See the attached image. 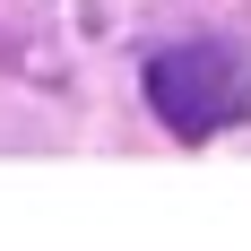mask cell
I'll return each instance as SVG.
<instances>
[{"instance_id": "1", "label": "cell", "mask_w": 251, "mask_h": 251, "mask_svg": "<svg viewBox=\"0 0 251 251\" xmlns=\"http://www.w3.org/2000/svg\"><path fill=\"white\" fill-rule=\"evenodd\" d=\"M148 104L156 122L182 139H217V130L251 122V52L243 44H174L148 61Z\"/></svg>"}]
</instances>
